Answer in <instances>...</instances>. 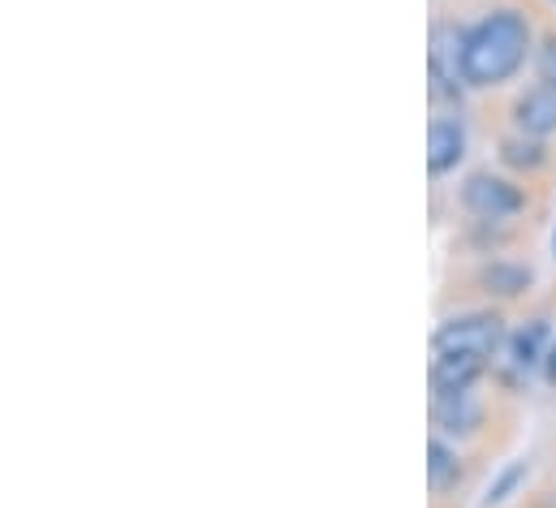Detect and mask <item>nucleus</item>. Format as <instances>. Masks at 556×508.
Returning <instances> with one entry per match:
<instances>
[{
  "instance_id": "obj_1",
  "label": "nucleus",
  "mask_w": 556,
  "mask_h": 508,
  "mask_svg": "<svg viewBox=\"0 0 556 508\" xmlns=\"http://www.w3.org/2000/svg\"><path fill=\"white\" fill-rule=\"evenodd\" d=\"M531 56V22L518 9H496L488 17H479L466 30L462 43V78L466 87H501L509 82Z\"/></svg>"
},
{
  "instance_id": "obj_2",
  "label": "nucleus",
  "mask_w": 556,
  "mask_h": 508,
  "mask_svg": "<svg viewBox=\"0 0 556 508\" xmlns=\"http://www.w3.org/2000/svg\"><path fill=\"white\" fill-rule=\"evenodd\" d=\"M505 319L496 310H470V315H453L435 328L431 336V354H475L483 363H492L505 345Z\"/></svg>"
},
{
  "instance_id": "obj_3",
  "label": "nucleus",
  "mask_w": 556,
  "mask_h": 508,
  "mask_svg": "<svg viewBox=\"0 0 556 508\" xmlns=\"http://www.w3.org/2000/svg\"><path fill=\"white\" fill-rule=\"evenodd\" d=\"M462 203L470 216L479 220H509L527 207V194L509 181V177H496V173H470L466 186H462Z\"/></svg>"
},
{
  "instance_id": "obj_4",
  "label": "nucleus",
  "mask_w": 556,
  "mask_h": 508,
  "mask_svg": "<svg viewBox=\"0 0 556 508\" xmlns=\"http://www.w3.org/2000/svg\"><path fill=\"white\" fill-rule=\"evenodd\" d=\"M462 155H466V129H462V122L435 117L431 129H427V168H431V177L453 173L462 164Z\"/></svg>"
},
{
  "instance_id": "obj_5",
  "label": "nucleus",
  "mask_w": 556,
  "mask_h": 508,
  "mask_svg": "<svg viewBox=\"0 0 556 508\" xmlns=\"http://www.w3.org/2000/svg\"><path fill=\"white\" fill-rule=\"evenodd\" d=\"M514 126L522 134H531V138L556 134V87L535 82L531 91H522L518 104H514Z\"/></svg>"
},
{
  "instance_id": "obj_6",
  "label": "nucleus",
  "mask_w": 556,
  "mask_h": 508,
  "mask_svg": "<svg viewBox=\"0 0 556 508\" xmlns=\"http://www.w3.org/2000/svg\"><path fill=\"white\" fill-rule=\"evenodd\" d=\"M483 371H488V363L475 358V354H431V388H435V396L470 392Z\"/></svg>"
},
{
  "instance_id": "obj_7",
  "label": "nucleus",
  "mask_w": 556,
  "mask_h": 508,
  "mask_svg": "<svg viewBox=\"0 0 556 508\" xmlns=\"http://www.w3.org/2000/svg\"><path fill=\"white\" fill-rule=\"evenodd\" d=\"M431 418H435V427L448 431V435H470V431L479 427L483 409H479V401H475L470 392H448V396H435Z\"/></svg>"
},
{
  "instance_id": "obj_8",
  "label": "nucleus",
  "mask_w": 556,
  "mask_h": 508,
  "mask_svg": "<svg viewBox=\"0 0 556 508\" xmlns=\"http://www.w3.org/2000/svg\"><path fill=\"white\" fill-rule=\"evenodd\" d=\"M505 345H509V358H514L518 371L540 367V363L548 358V350H553V341H548V319H527Z\"/></svg>"
},
{
  "instance_id": "obj_9",
  "label": "nucleus",
  "mask_w": 556,
  "mask_h": 508,
  "mask_svg": "<svg viewBox=\"0 0 556 508\" xmlns=\"http://www.w3.org/2000/svg\"><path fill=\"white\" fill-rule=\"evenodd\" d=\"M427 479H431V492H435V496H444V492L457 487V479H462V457H457L440 435L427 444Z\"/></svg>"
},
{
  "instance_id": "obj_10",
  "label": "nucleus",
  "mask_w": 556,
  "mask_h": 508,
  "mask_svg": "<svg viewBox=\"0 0 556 508\" xmlns=\"http://www.w3.org/2000/svg\"><path fill=\"white\" fill-rule=\"evenodd\" d=\"M501 160L509 164V168H527V173H535V168H544V138H531V134H514V138H505L501 142Z\"/></svg>"
},
{
  "instance_id": "obj_11",
  "label": "nucleus",
  "mask_w": 556,
  "mask_h": 508,
  "mask_svg": "<svg viewBox=\"0 0 556 508\" xmlns=\"http://www.w3.org/2000/svg\"><path fill=\"white\" fill-rule=\"evenodd\" d=\"M479 280L488 284V293L518 297V293L531 284V271H527V267H518V263H492V267H483V276H479Z\"/></svg>"
},
{
  "instance_id": "obj_12",
  "label": "nucleus",
  "mask_w": 556,
  "mask_h": 508,
  "mask_svg": "<svg viewBox=\"0 0 556 508\" xmlns=\"http://www.w3.org/2000/svg\"><path fill=\"white\" fill-rule=\"evenodd\" d=\"M535 74H540V82L556 87V35H548V39L535 48Z\"/></svg>"
},
{
  "instance_id": "obj_13",
  "label": "nucleus",
  "mask_w": 556,
  "mask_h": 508,
  "mask_svg": "<svg viewBox=\"0 0 556 508\" xmlns=\"http://www.w3.org/2000/svg\"><path fill=\"white\" fill-rule=\"evenodd\" d=\"M522 474H527V470H522V466H514V470H509V474H505V479H501V483L492 487V496H488V505H501V500H509V492H514V483H518Z\"/></svg>"
},
{
  "instance_id": "obj_14",
  "label": "nucleus",
  "mask_w": 556,
  "mask_h": 508,
  "mask_svg": "<svg viewBox=\"0 0 556 508\" xmlns=\"http://www.w3.org/2000/svg\"><path fill=\"white\" fill-rule=\"evenodd\" d=\"M544 376H548V383L556 388V341H553V350H548V358H544Z\"/></svg>"
}]
</instances>
